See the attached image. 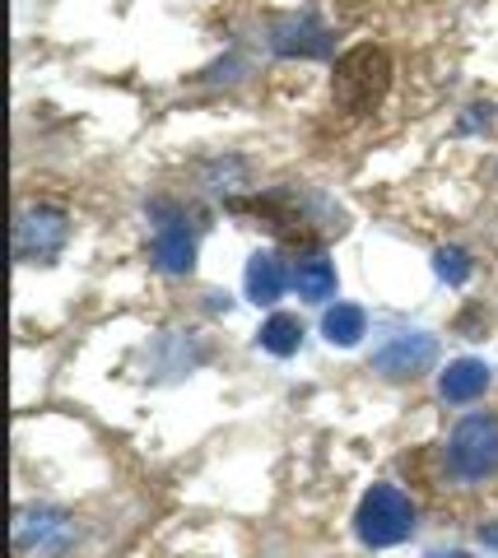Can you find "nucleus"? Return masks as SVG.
Here are the masks:
<instances>
[{
	"label": "nucleus",
	"mask_w": 498,
	"mask_h": 558,
	"mask_svg": "<svg viewBox=\"0 0 498 558\" xmlns=\"http://www.w3.org/2000/svg\"><path fill=\"white\" fill-rule=\"evenodd\" d=\"M434 359H438L434 336H420V330H415V336H391V340L373 354V368L387 373V377H415V373H424Z\"/></svg>",
	"instance_id": "39448f33"
},
{
	"label": "nucleus",
	"mask_w": 498,
	"mask_h": 558,
	"mask_svg": "<svg viewBox=\"0 0 498 558\" xmlns=\"http://www.w3.org/2000/svg\"><path fill=\"white\" fill-rule=\"evenodd\" d=\"M452 465L466 480H485L498 470V414H471L452 433Z\"/></svg>",
	"instance_id": "7ed1b4c3"
},
{
	"label": "nucleus",
	"mask_w": 498,
	"mask_h": 558,
	"mask_svg": "<svg viewBox=\"0 0 498 558\" xmlns=\"http://www.w3.org/2000/svg\"><path fill=\"white\" fill-rule=\"evenodd\" d=\"M321 330H326V340H331V344L350 349V344H359V336H364V312L350 307V303H340V307L326 312Z\"/></svg>",
	"instance_id": "9d476101"
},
{
	"label": "nucleus",
	"mask_w": 498,
	"mask_h": 558,
	"mask_svg": "<svg viewBox=\"0 0 498 558\" xmlns=\"http://www.w3.org/2000/svg\"><path fill=\"white\" fill-rule=\"evenodd\" d=\"M354 531L373 549L401 545V539L415 531V508H410V498L401 494V488L373 484L364 494V502H359V512H354Z\"/></svg>",
	"instance_id": "f03ea898"
},
{
	"label": "nucleus",
	"mask_w": 498,
	"mask_h": 558,
	"mask_svg": "<svg viewBox=\"0 0 498 558\" xmlns=\"http://www.w3.org/2000/svg\"><path fill=\"white\" fill-rule=\"evenodd\" d=\"M299 340H303V326H299V317H289V312H275L262 326V349H270V354H280V359L294 354Z\"/></svg>",
	"instance_id": "9b49d317"
},
{
	"label": "nucleus",
	"mask_w": 498,
	"mask_h": 558,
	"mask_svg": "<svg viewBox=\"0 0 498 558\" xmlns=\"http://www.w3.org/2000/svg\"><path fill=\"white\" fill-rule=\"evenodd\" d=\"M280 293H284V266H280V256L256 252L252 266H247V299L252 303H275Z\"/></svg>",
	"instance_id": "0eeeda50"
},
{
	"label": "nucleus",
	"mask_w": 498,
	"mask_h": 558,
	"mask_svg": "<svg viewBox=\"0 0 498 558\" xmlns=\"http://www.w3.org/2000/svg\"><path fill=\"white\" fill-rule=\"evenodd\" d=\"M434 558H466V554H434Z\"/></svg>",
	"instance_id": "ddd939ff"
},
{
	"label": "nucleus",
	"mask_w": 498,
	"mask_h": 558,
	"mask_svg": "<svg viewBox=\"0 0 498 558\" xmlns=\"http://www.w3.org/2000/svg\"><path fill=\"white\" fill-rule=\"evenodd\" d=\"M489 387V368L479 359H461L442 373V400H475Z\"/></svg>",
	"instance_id": "6e6552de"
},
{
	"label": "nucleus",
	"mask_w": 498,
	"mask_h": 558,
	"mask_svg": "<svg viewBox=\"0 0 498 558\" xmlns=\"http://www.w3.org/2000/svg\"><path fill=\"white\" fill-rule=\"evenodd\" d=\"M154 260H159L163 270H192V260H196V242L192 233H186V223L182 219H163L159 223V233H154Z\"/></svg>",
	"instance_id": "423d86ee"
},
{
	"label": "nucleus",
	"mask_w": 498,
	"mask_h": 558,
	"mask_svg": "<svg viewBox=\"0 0 498 558\" xmlns=\"http://www.w3.org/2000/svg\"><path fill=\"white\" fill-rule=\"evenodd\" d=\"M434 270L448 279V284H466V275H471V256L466 252H457V247H442L434 256Z\"/></svg>",
	"instance_id": "f8f14e48"
},
{
	"label": "nucleus",
	"mask_w": 498,
	"mask_h": 558,
	"mask_svg": "<svg viewBox=\"0 0 498 558\" xmlns=\"http://www.w3.org/2000/svg\"><path fill=\"white\" fill-rule=\"evenodd\" d=\"M294 284H299L303 299H313V303L331 299V293H336V270H331V260H321V256H307V260H299Z\"/></svg>",
	"instance_id": "1a4fd4ad"
},
{
	"label": "nucleus",
	"mask_w": 498,
	"mask_h": 558,
	"mask_svg": "<svg viewBox=\"0 0 498 558\" xmlns=\"http://www.w3.org/2000/svg\"><path fill=\"white\" fill-rule=\"evenodd\" d=\"M391 89V57L382 47H350L345 57L336 61V80H331V94L345 112H373L377 102L387 98Z\"/></svg>",
	"instance_id": "f257e3e1"
},
{
	"label": "nucleus",
	"mask_w": 498,
	"mask_h": 558,
	"mask_svg": "<svg viewBox=\"0 0 498 558\" xmlns=\"http://www.w3.org/2000/svg\"><path fill=\"white\" fill-rule=\"evenodd\" d=\"M65 242V215L61 209H28L14 229V256L20 260H51Z\"/></svg>",
	"instance_id": "20e7f679"
}]
</instances>
